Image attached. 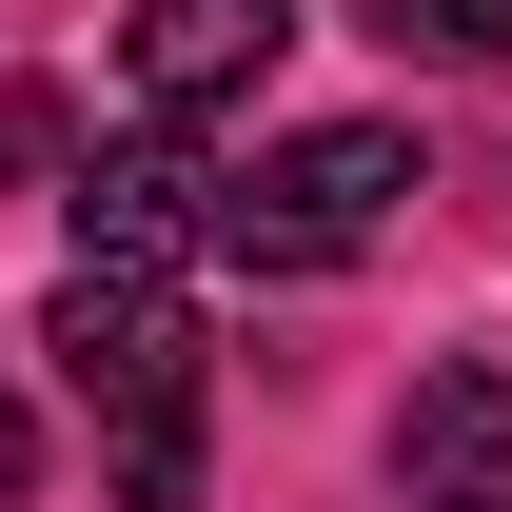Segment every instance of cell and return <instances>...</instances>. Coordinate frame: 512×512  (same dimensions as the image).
I'll use <instances>...</instances> for the list:
<instances>
[{
    "instance_id": "cell-1",
    "label": "cell",
    "mask_w": 512,
    "mask_h": 512,
    "mask_svg": "<svg viewBox=\"0 0 512 512\" xmlns=\"http://www.w3.org/2000/svg\"><path fill=\"white\" fill-rule=\"evenodd\" d=\"M40 355L119 434V512H197V316H178V276H60Z\"/></svg>"
},
{
    "instance_id": "cell-2",
    "label": "cell",
    "mask_w": 512,
    "mask_h": 512,
    "mask_svg": "<svg viewBox=\"0 0 512 512\" xmlns=\"http://www.w3.org/2000/svg\"><path fill=\"white\" fill-rule=\"evenodd\" d=\"M394 197H414V138L394 119H316V138H276V158L217 178V237L197 256H237V276H335V256H375Z\"/></svg>"
},
{
    "instance_id": "cell-3",
    "label": "cell",
    "mask_w": 512,
    "mask_h": 512,
    "mask_svg": "<svg viewBox=\"0 0 512 512\" xmlns=\"http://www.w3.org/2000/svg\"><path fill=\"white\" fill-rule=\"evenodd\" d=\"M60 217H79V276H178V256L217 237V178H197L178 119H138V138H99L60 178Z\"/></svg>"
},
{
    "instance_id": "cell-4",
    "label": "cell",
    "mask_w": 512,
    "mask_h": 512,
    "mask_svg": "<svg viewBox=\"0 0 512 512\" xmlns=\"http://www.w3.org/2000/svg\"><path fill=\"white\" fill-rule=\"evenodd\" d=\"M138 119H217V99H256V79L296 60V0H138Z\"/></svg>"
},
{
    "instance_id": "cell-5",
    "label": "cell",
    "mask_w": 512,
    "mask_h": 512,
    "mask_svg": "<svg viewBox=\"0 0 512 512\" xmlns=\"http://www.w3.org/2000/svg\"><path fill=\"white\" fill-rule=\"evenodd\" d=\"M394 493H414V512H512V375H493V355H434V375H414Z\"/></svg>"
},
{
    "instance_id": "cell-6",
    "label": "cell",
    "mask_w": 512,
    "mask_h": 512,
    "mask_svg": "<svg viewBox=\"0 0 512 512\" xmlns=\"http://www.w3.org/2000/svg\"><path fill=\"white\" fill-rule=\"evenodd\" d=\"M375 40H394V60H453V79H473V60H512V0H375Z\"/></svg>"
}]
</instances>
